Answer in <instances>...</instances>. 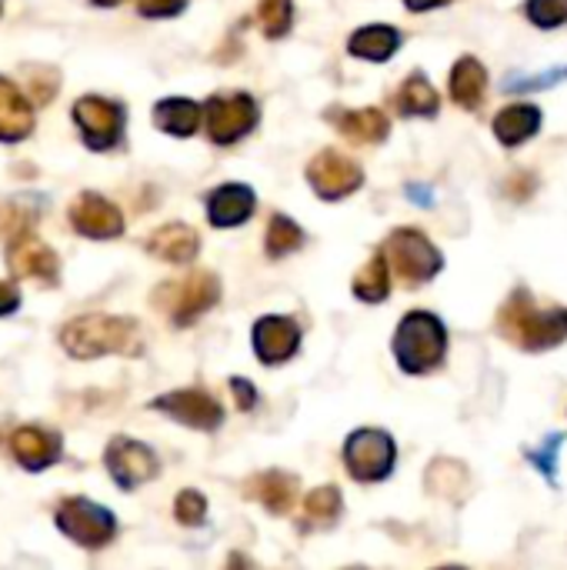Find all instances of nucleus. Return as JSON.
<instances>
[{"mask_svg":"<svg viewBox=\"0 0 567 570\" xmlns=\"http://www.w3.org/2000/svg\"><path fill=\"white\" fill-rule=\"evenodd\" d=\"M498 331L521 351H551L567 341V311H538L528 291H515L498 314Z\"/></svg>","mask_w":567,"mask_h":570,"instance_id":"nucleus-1","label":"nucleus"},{"mask_svg":"<svg viewBox=\"0 0 567 570\" xmlns=\"http://www.w3.org/2000/svg\"><path fill=\"white\" fill-rule=\"evenodd\" d=\"M134 341H137V324L130 317H110V314H87L60 331V344L77 361L127 354L134 351Z\"/></svg>","mask_w":567,"mask_h":570,"instance_id":"nucleus-2","label":"nucleus"},{"mask_svg":"<svg viewBox=\"0 0 567 570\" xmlns=\"http://www.w3.org/2000/svg\"><path fill=\"white\" fill-rule=\"evenodd\" d=\"M444 351H448V331L434 314L414 311L401 321L394 334V354H398L401 371L428 374L444 361Z\"/></svg>","mask_w":567,"mask_h":570,"instance_id":"nucleus-3","label":"nucleus"},{"mask_svg":"<svg viewBox=\"0 0 567 570\" xmlns=\"http://www.w3.org/2000/svg\"><path fill=\"white\" fill-rule=\"evenodd\" d=\"M384 254H388V264L394 267V274L408 287L428 284L444 267L441 250L421 230H394L384 244Z\"/></svg>","mask_w":567,"mask_h":570,"instance_id":"nucleus-4","label":"nucleus"},{"mask_svg":"<svg viewBox=\"0 0 567 570\" xmlns=\"http://www.w3.org/2000/svg\"><path fill=\"white\" fill-rule=\"evenodd\" d=\"M217 301H221V281L214 274H207V271H197V274L184 277L180 284H167V287L157 291V307L167 311L177 327L197 321Z\"/></svg>","mask_w":567,"mask_h":570,"instance_id":"nucleus-5","label":"nucleus"},{"mask_svg":"<svg viewBox=\"0 0 567 570\" xmlns=\"http://www.w3.org/2000/svg\"><path fill=\"white\" fill-rule=\"evenodd\" d=\"M394 458H398V448L394 441L384 434V431H354L344 444V464H348V474L361 484H374V481H384L394 468Z\"/></svg>","mask_w":567,"mask_h":570,"instance_id":"nucleus-6","label":"nucleus"},{"mask_svg":"<svg viewBox=\"0 0 567 570\" xmlns=\"http://www.w3.org/2000/svg\"><path fill=\"white\" fill-rule=\"evenodd\" d=\"M204 124L214 144L231 147L257 127V100L251 94H221L204 104Z\"/></svg>","mask_w":567,"mask_h":570,"instance_id":"nucleus-7","label":"nucleus"},{"mask_svg":"<svg viewBox=\"0 0 567 570\" xmlns=\"http://www.w3.org/2000/svg\"><path fill=\"white\" fill-rule=\"evenodd\" d=\"M57 528L80 548H104L114 534H117V521L107 508L84 501V498H70L57 508Z\"/></svg>","mask_w":567,"mask_h":570,"instance_id":"nucleus-8","label":"nucleus"},{"mask_svg":"<svg viewBox=\"0 0 567 570\" xmlns=\"http://www.w3.org/2000/svg\"><path fill=\"white\" fill-rule=\"evenodd\" d=\"M74 120L90 150H110L124 137V107L107 97H80L74 104Z\"/></svg>","mask_w":567,"mask_h":570,"instance_id":"nucleus-9","label":"nucleus"},{"mask_svg":"<svg viewBox=\"0 0 567 570\" xmlns=\"http://www.w3.org/2000/svg\"><path fill=\"white\" fill-rule=\"evenodd\" d=\"M307 180L317 190V197L344 200L348 194H354L364 184V170L351 157H344L341 150H321L307 164Z\"/></svg>","mask_w":567,"mask_h":570,"instance_id":"nucleus-10","label":"nucleus"},{"mask_svg":"<svg viewBox=\"0 0 567 570\" xmlns=\"http://www.w3.org/2000/svg\"><path fill=\"white\" fill-rule=\"evenodd\" d=\"M104 461H107L110 478H114L117 488H124V491H134V488L154 481L157 471H160V468H157V454H154L147 444L130 441V438H114Z\"/></svg>","mask_w":567,"mask_h":570,"instance_id":"nucleus-11","label":"nucleus"},{"mask_svg":"<svg viewBox=\"0 0 567 570\" xmlns=\"http://www.w3.org/2000/svg\"><path fill=\"white\" fill-rule=\"evenodd\" d=\"M154 407L194 431H217L221 421H224V411L221 404L204 394V391H174V394H164L154 401Z\"/></svg>","mask_w":567,"mask_h":570,"instance_id":"nucleus-12","label":"nucleus"},{"mask_svg":"<svg viewBox=\"0 0 567 570\" xmlns=\"http://www.w3.org/2000/svg\"><path fill=\"white\" fill-rule=\"evenodd\" d=\"M70 224H74L77 234L94 237V240H110V237L124 234L120 210L110 200H104L100 194H80L70 204Z\"/></svg>","mask_w":567,"mask_h":570,"instance_id":"nucleus-13","label":"nucleus"},{"mask_svg":"<svg viewBox=\"0 0 567 570\" xmlns=\"http://www.w3.org/2000/svg\"><path fill=\"white\" fill-rule=\"evenodd\" d=\"M301 347V327L291 317H261L254 324V354L261 364H284Z\"/></svg>","mask_w":567,"mask_h":570,"instance_id":"nucleus-14","label":"nucleus"},{"mask_svg":"<svg viewBox=\"0 0 567 570\" xmlns=\"http://www.w3.org/2000/svg\"><path fill=\"white\" fill-rule=\"evenodd\" d=\"M328 120L334 124V130L341 137H348L351 144H381L391 134V120L384 110L378 107H361V110H348V107H331Z\"/></svg>","mask_w":567,"mask_h":570,"instance_id":"nucleus-15","label":"nucleus"},{"mask_svg":"<svg viewBox=\"0 0 567 570\" xmlns=\"http://www.w3.org/2000/svg\"><path fill=\"white\" fill-rule=\"evenodd\" d=\"M7 264H10L13 277H37V281L57 284V254L43 240L30 237V234L17 237L10 244Z\"/></svg>","mask_w":567,"mask_h":570,"instance_id":"nucleus-16","label":"nucleus"},{"mask_svg":"<svg viewBox=\"0 0 567 570\" xmlns=\"http://www.w3.org/2000/svg\"><path fill=\"white\" fill-rule=\"evenodd\" d=\"M10 451H13L20 468L43 471L60 458V438L53 431H43V428H20L10 438Z\"/></svg>","mask_w":567,"mask_h":570,"instance_id":"nucleus-17","label":"nucleus"},{"mask_svg":"<svg viewBox=\"0 0 567 570\" xmlns=\"http://www.w3.org/2000/svg\"><path fill=\"white\" fill-rule=\"evenodd\" d=\"M254 190L244 184H224L207 197V217L214 227H237L254 214Z\"/></svg>","mask_w":567,"mask_h":570,"instance_id":"nucleus-18","label":"nucleus"},{"mask_svg":"<svg viewBox=\"0 0 567 570\" xmlns=\"http://www.w3.org/2000/svg\"><path fill=\"white\" fill-rule=\"evenodd\" d=\"M244 494L261 501L271 514H287L294 508V498H297V478L284 474V471H264L257 478H251L244 484Z\"/></svg>","mask_w":567,"mask_h":570,"instance_id":"nucleus-19","label":"nucleus"},{"mask_svg":"<svg viewBox=\"0 0 567 570\" xmlns=\"http://www.w3.org/2000/svg\"><path fill=\"white\" fill-rule=\"evenodd\" d=\"M147 250L167 264H187L197 254V234L187 224H164L147 237Z\"/></svg>","mask_w":567,"mask_h":570,"instance_id":"nucleus-20","label":"nucleus"},{"mask_svg":"<svg viewBox=\"0 0 567 570\" xmlns=\"http://www.w3.org/2000/svg\"><path fill=\"white\" fill-rule=\"evenodd\" d=\"M33 127V114L30 104L23 100V94L0 77V140L3 144H17L30 134Z\"/></svg>","mask_w":567,"mask_h":570,"instance_id":"nucleus-21","label":"nucleus"},{"mask_svg":"<svg viewBox=\"0 0 567 570\" xmlns=\"http://www.w3.org/2000/svg\"><path fill=\"white\" fill-rule=\"evenodd\" d=\"M401 47V33L388 23H368L361 30L351 33L348 40V50L361 60H374V63H384L388 57H394Z\"/></svg>","mask_w":567,"mask_h":570,"instance_id":"nucleus-22","label":"nucleus"},{"mask_svg":"<svg viewBox=\"0 0 567 570\" xmlns=\"http://www.w3.org/2000/svg\"><path fill=\"white\" fill-rule=\"evenodd\" d=\"M485 90H488V73L485 63L475 57H461L451 70V97L454 104H461L465 110H478L485 104Z\"/></svg>","mask_w":567,"mask_h":570,"instance_id":"nucleus-23","label":"nucleus"},{"mask_svg":"<svg viewBox=\"0 0 567 570\" xmlns=\"http://www.w3.org/2000/svg\"><path fill=\"white\" fill-rule=\"evenodd\" d=\"M541 130V110L531 107V104H515V107H505L498 117H495V137L508 147H518L525 144L528 137H535Z\"/></svg>","mask_w":567,"mask_h":570,"instance_id":"nucleus-24","label":"nucleus"},{"mask_svg":"<svg viewBox=\"0 0 567 570\" xmlns=\"http://www.w3.org/2000/svg\"><path fill=\"white\" fill-rule=\"evenodd\" d=\"M201 120H204L201 107L194 100H184V97H167L154 107V124L174 137H190L201 127Z\"/></svg>","mask_w":567,"mask_h":570,"instance_id":"nucleus-25","label":"nucleus"},{"mask_svg":"<svg viewBox=\"0 0 567 570\" xmlns=\"http://www.w3.org/2000/svg\"><path fill=\"white\" fill-rule=\"evenodd\" d=\"M441 107L438 100V90L431 87V80L424 73H411L404 83H401V94H398V110L404 117H434Z\"/></svg>","mask_w":567,"mask_h":570,"instance_id":"nucleus-26","label":"nucleus"},{"mask_svg":"<svg viewBox=\"0 0 567 570\" xmlns=\"http://www.w3.org/2000/svg\"><path fill=\"white\" fill-rule=\"evenodd\" d=\"M391 291V274H388V254H371V261L358 271L354 277V294L364 304H378L384 301Z\"/></svg>","mask_w":567,"mask_h":570,"instance_id":"nucleus-27","label":"nucleus"},{"mask_svg":"<svg viewBox=\"0 0 567 570\" xmlns=\"http://www.w3.org/2000/svg\"><path fill=\"white\" fill-rule=\"evenodd\" d=\"M424 481H428V491H434L438 498H448V501H458L468 491V471L458 461H434L428 468Z\"/></svg>","mask_w":567,"mask_h":570,"instance_id":"nucleus-28","label":"nucleus"},{"mask_svg":"<svg viewBox=\"0 0 567 570\" xmlns=\"http://www.w3.org/2000/svg\"><path fill=\"white\" fill-rule=\"evenodd\" d=\"M341 514L338 488H317L304 501V528H331Z\"/></svg>","mask_w":567,"mask_h":570,"instance_id":"nucleus-29","label":"nucleus"},{"mask_svg":"<svg viewBox=\"0 0 567 570\" xmlns=\"http://www.w3.org/2000/svg\"><path fill=\"white\" fill-rule=\"evenodd\" d=\"M301 244H304L301 227H297L291 217L274 214L271 224H267V257H287V254H294Z\"/></svg>","mask_w":567,"mask_h":570,"instance_id":"nucleus-30","label":"nucleus"},{"mask_svg":"<svg viewBox=\"0 0 567 570\" xmlns=\"http://www.w3.org/2000/svg\"><path fill=\"white\" fill-rule=\"evenodd\" d=\"M257 20H261V27H264L267 37H284L291 30V23H294L291 0H261Z\"/></svg>","mask_w":567,"mask_h":570,"instance_id":"nucleus-31","label":"nucleus"},{"mask_svg":"<svg viewBox=\"0 0 567 570\" xmlns=\"http://www.w3.org/2000/svg\"><path fill=\"white\" fill-rule=\"evenodd\" d=\"M174 514L184 528H201L204 518H207V501L201 491H180L177 494V504H174Z\"/></svg>","mask_w":567,"mask_h":570,"instance_id":"nucleus-32","label":"nucleus"},{"mask_svg":"<svg viewBox=\"0 0 567 570\" xmlns=\"http://www.w3.org/2000/svg\"><path fill=\"white\" fill-rule=\"evenodd\" d=\"M528 20L551 30L567 23V0H528Z\"/></svg>","mask_w":567,"mask_h":570,"instance_id":"nucleus-33","label":"nucleus"},{"mask_svg":"<svg viewBox=\"0 0 567 570\" xmlns=\"http://www.w3.org/2000/svg\"><path fill=\"white\" fill-rule=\"evenodd\" d=\"M561 441H565L561 434H551V438H548V444H545V448H538V451L531 454L535 468H541V471H545L548 478H555V454H558Z\"/></svg>","mask_w":567,"mask_h":570,"instance_id":"nucleus-34","label":"nucleus"},{"mask_svg":"<svg viewBox=\"0 0 567 570\" xmlns=\"http://www.w3.org/2000/svg\"><path fill=\"white\" fill-rule=\"evenodd\" d=\"M187 7V0H137V10L144 17H174Z\"/></svg>","mask_w":567,"mask_h":570,"instance_id":"nucleus-35","label":"nucleus"},{"mask_svg":"<svg viewBox=\"0 0 567 570\" xmlns=\"http://www.w3.org/2000/svg\"><path fill=\"white\" fill-rule=\"evenodd\" d=\"M231 391H234V401H237V407H241V411H251V407L257 404V394H254L251 381L234 377V381H231Z\"/></svg>","mask_w":567,"mask_h":570,"instance_id":"nucleus-36","label":"nucleus"},{"mask_svg":"<svg viewBox=\"0 0 567 570\" xmlns=\"http://www.w3.org/2000/svg\"><path fill=\"white\" fill-rule=\"evenodd\" d=\"M17 307H20V291L7 281H0V317L13 314Z\"/></svg>","mask_w":567,"mask_h":570,"instance_id":"nucleus-37","label":"nucleus"},{"mask_svg":"<svg viewBox=\"0 0 567 570\" xmlns=\"http://www.w3.org/2000/svg\"><path fill=\"white\" fill-rule=\"evenodd\" d=\"M444 3H451V0H404V7L414 10V13H424V10H434V7H444Z\"/></svg>","mask_w":567,"mask_h":570,"instance_id":"nucleus-38","label":"nucleus"},{"mask_svg":"<svg viewBox=\"0 0 567 570\" xmlns=\"http://www.w3.org/2000/svg\"><path fill=\"white\" fill-rule=\"evenodd\" d=\"M94 3H100V7H114V3H120V0H94Z\"/></svg>","mask_w":567,"mask_h":570,"instance_id":"nucleus-39","label":"nucleus"}]
</instances>
